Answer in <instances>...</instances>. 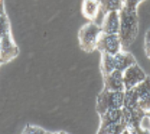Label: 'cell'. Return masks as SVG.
Returning a JSON list of instances; mask_svg holds the SVG:
<instances>
[{"label":"cell","instance_id":"obj_26","mask_svg":"<svg viewBox=\"0 0 150 134\" xmlns=\"http://www.w3.org/2000/svg\"><path fill=\"white\" fill-rule=\"evenodd\" d=\"M46 134H52V133H51V132H48V131H47V133H46Z\"/></svg>","mask_w":150,"mask_h":134},{"label":"cell","instance_id":"obj_19","mask_svg":"<svg viewBox=\"0 0 150 134\" xmlns=\"http://www.w3.org/2000/svg\"><path fill=\"white\" fill-rule=\"evenodd\" d=\"M143 0H124V2H123L124 5H123V7L129 11H137V6Z\"/></svg>","mask_w":150,"mask_h":134},{"label":"cell","instance_id":"obj_22","mask_svg":"<svg viewBox=\"0 0 150 134\" xmlns=\"http://www.w3.org/2000/svg\"><path fill=\"white\" fill-rule=\"evenodd\" d=\"M135 134H150V130H144V129H141L139 127Z\"/></svg>","mask_w":150,"mask_h":134},{"label":"cell","instance_id":"obj_14","mask_svg":"<svg viewBox=\"0 0 150 134\" xmlns=\"http://www.w3.org/2000/svg\"><path fill=\"white\" fill-rule=\"evenodd\" d=\"M123 107L129 109V110H135L139 108L138 105V96L135 91V88H131L124 91V103Z\"/></svg>","mask_w":150,"mask_h":134},{"label":"cell","instance_id":"obj_1","mask_svg":"<svg viewBox=\"0 0 150 134\" xmlns=\"http://www.w3.org/2000/svg\"><path fill=\"white\" fill-rule=\"evenodd\" d=\"M120 27L118 36L122 50H127L136 39L139 31V19L137 11H129L124 7L119 11Z\"/></svg>","mask_w":150,"mask_h":134},{"label":"cell","instance_id":"obj_29","mask_svg":"<svg viewBox=\"0 0 150 134\" xmlns=\"http://www.w3.org/2000/svg\"><path fill=\"white\" fill-rule=\"evenodd\" d=\"M0 64H1V62H0Z\"/></svg>","mask_w":150,"mask_h":134},{"label":"cell","instance_id":"obj_12","mask_svg":"<svg viewBox=\"0 0 150 134\" xmlns=\"http://www.w3.org/2000/svg\"><path fill=\"white\" fill-rule=\"evenodd\" d=\"M111 123H122L123 124V114L122 108L120 109H110L104 112L100 115V126Z\"/></svg>","mask_w":150,"mask_h":134},{"label":"cell","instance_id":"obj_28","mask_svg":"<svg viewBox=\"0 0 150 134\" xmlns=\"http://www.w3.org/2000/svg\"><path fill=\"white\" fill-rule=\"evenodd\" d=\"M122 1H123V2H124V0H122Z\"/></svg>","mask_w":150,"mask_h":134},{"label":"cell","instance_id":"obj_16","mask_svg":"<svg viewBox=\"0 0 150 134\" xmlns=\"http://www.w3.org/2000/svg\"><path fill=\"white\" fill-rule=\"evenodd\" d=\"M100 70L102 75L110 74L115 70L114 65V58L112 55L106 54V53H101V62H100Z\"/></svg>","mask_w":150,"mask_h":134},{"label":"cell","instance_id":"obj_4","mask_svg":"<svg viewBox=\"0 0 150 134\" xmlns=\"http://www.w3.org/2000/svg\"><path fill=\"white\" fill-rule=\"evenodd\" d=\"M96 49L101 53H106L114 56L122 50L121 42H120L118 34H106L101 33L97 41Z\"/></svg>","mask_w":150,"mask_h":134},{"label":"cell","instance_id":"obj_30","mask_svg":"<svg viewBox=\"0 0 150 134\" xmlns=\"http://www.w3.org/2000/svg\"><path fill=\"white\" fill-rule=\"evenodd\" d=\"M99 1H100V0H99Z\"/></svg>","mask_w":150,"mask_h":134},{"label":"cell","instance_id":"obj_6","mask_svg":"<svg viewBox=\"0 0 150 134\" xmlns=\"http://www.w3.org/2000/svg\"><path fill=\"white\" fill-rule=\"evenodd\" d=\"M19 53V48L14 42L12 35L0 39V62L7 63L16 57Z\"/></svg>","mask_w":150,"mask_h":134},{"label":"cell","instance_id":"obj_8","mask_svg":"<svg viewBox=\"0 0 150 134\" xmlns=\"http://www.w3.org/2000/svg\"><path fill=\"white\" fill-rule=\"evenodd\" d=\"M135 88L138 96V105L145 112L150 110V77L147 76L144 81L139 83Z\"/></svg>","mask_w":150,"mask_h":134},{"label":"cell","instance_id":"obj_7","mask_svg":"<svg viewBox=\"0 0 150 134\" xmlns=\"http://www.w3.org/2000/svg\"><path fill=\"white\" fill-rule=\"evenodd\" d=\"M103 82H104L103 90H107V91H118V92L125 91L124 82H123V73L121 71L114 70L110 74L104 75Z\"/></svg>","mask_w":150,"mask_h":134},{"label":"cell","instance_id":"obj_5","mask_svg":"<svg viewBox=\"0 0 150 134\" xmlns=\"http://www.w3.org/2000/svg\"><path fill=\"white\" fill-rule=\"evenodd\" d=\"M147 75L145 72L140 68L138 65L134 64L132 66L128 67L123 72V82H124L125 90L131 89L136 87L139 83L146 79Z\"/></svg>","mask_w":150,"mask_h":134},{"label":"cell","instance_id":"obj_21","mask_svg":"<svg viewBox=\"0 0 150 134\" xmlns=\"http://www.w3.org/2000/svg\"><path fill=\"white\" fill-rule=\"evenodd\" d=\"M140 128L144 129V130H150V120L146 115L142 118L141 122H140Z\"/></svg>","mask_w":150,"mask_h":134},{"label":"cell","instance_id":"obj_2","mask_svg":"<svg viewBox=\"0 0 150 134\" xmlns=\"http://www.w3.org/2000/svg\"><path fill=\"white\" fill-rule=\"evenodd\" d=\"M101 33V26L94 22H89L82 26L78 32V39L81 49L85 52H92L93 50H95Z\"/></svg>","mask_w":150,"mask_h":134},{"label":"cell","instance_id":"obj_24","mask_svg":"<svg viewBox=\"0 0 150 134\" xmlns=\"http://www.w3.org/2000/svg\"><path fill=\"white\" fill-rule=\"evenodd\" d=\"M122 134H131V133H130L129 131H127L126 129H125V130H124V131H123V132H122Z\"/></svg>","mask_w":150,"mask_h":134},{"label":"cell","instance_id":"obj_27","mask_svg":"<svg viewBox=\"0 0 150 134\" xmlns=\"http://www.w3.org/2000/svg\"><path fill=\"white\" fill-rule=\"evenodd\" d=\"M0 3H2V0H0Z\"/></svg>","mask_w":150,"mask_h":134},{"label":"cell","instance_id":"obj_3","mask_svg":"<svg viewBox=\"0 0 150 134\" xmlns=\"http://www.w3.org/2000/svg\"><path fill=\"white\" fill-rule=\"evenodd\" d=\"M124 103V92L102 90L97 96L96 110L99 116L110 109H120Z\"/></svg>","mask_w":150,"mask_h":134},{"label":"cell","instance_id":"obj_15","mask_svg":"<svg viewBox=\"0 0 150 134\" xmlns=\"http://www.w3.org/2000/svg\"><path fill=\"white\" fill-rule=\"evenodd\" d=\"M11 35V28L7 17L5 10H4L3 2L0 3V39Z\"/></svg>","mask_w":150,"mask_h":134},{"label":"cell","instance_id":"obj_10","mask_svg":"<svg viewBox=\"0 0 150 134\" xmlns=\"http://www.w3.org/2000/svg\"><path fill=\"white\" fill-rule=\"evenodd\" d=\"M114 58V65L115 70L121 71L122 73L127 69L128 67L136 64V59L129 51L127 50H121L117 54L113 56Z\"/></svg>","mask_w":150,"mask_h":134},{"label":"cell","instance_id":"obj_13","mask_svg":"<svg viewBox=\"0 0 150 134\" xmlns=\"http://www.w3.org/2000/svg\"><path fill=\"white\" fill-rule=\"evenodd\" d=\"M122 0H100V11L104 16L112 11L119 12L123 8Z\"/></svg>","mask_w":150,"mask_h":134},{"label":"cell","instance_id":"obj_11","mask_svg":"<svg viewBox=\"0 0 150 134\" xmlns=\"http://www.w3.org/2000/svg\"><path fill=\"white\" fill-rule=\"evenodd\" d=\"M100 11L99 0H83L82 2V14L87 19L94 20Z\"/></svg>","mask_w":150,"mask_h":134},{"label":"cell","instance_id":"obj_23","mask_svg":"<svg viewBox=\"0 0 150 134\" xmlns=\"http://www.w3.org/2000/svg\"><path fill=\"white\" fill-rule=\"evenodd\" d=\"M52 134H67L66 132H64V131H58V132H54Z\"/></svg>","mask_w":150,"mask_h":134},{"label":"cell","instance_id":"obj_25","mask_svg":"<svg viewBox=\"0 0 150 134\" xmlns=\"http://www.w3.org/2000/svg\"><path fill=\"white\" fill-rule=\"evenodd\" d=\"M146 116L149 118V120H150V110H149L148 112H146Z\"/></svg>","mask_w":150,"mask_h":134},{"label":"cell","instance_id":"obj_9","mask_svg":"<svg viewBox=\"0 0 150 134\" xmlns=\"http://www.w3.org/2000/svg\"><path fill=\"white\" fill-rule=\"evenodd\" d=\"M120 27V17L118 11H112L107 13L103 18L101 24L102 33L106 34H118Z\"/></svg>","mask_w":150,"mask_h":134},{"label":"cell","instance_id":"obj_18","mask_svg":"<svg viewBox=\"0 0 150 134\" xmlns=\"http://www.w3.org/2000/svg\"><path fill=\"white\" fill-rule=\"evenodd\" d=\"M47 131H45L43 128L38 127V126L27 125L23 131V134H46Z\"/></svg>","mask_w":150,"mask_h":134},{"label":"cell","instance_id":"obj_20","mask_svg":"<svg viewBox=\"0 0 150 134\" xmlns=\"http://www.w3.org/2000/svg\"><path fill=\"white\" fill-rule=\"evenodd\" d=\"M144 48H145V53H146L147 57L150 58V29L145 34L144 38Z\"/></svg>","mask_w":150,"mask_h":134},{"label":"cell","instance_id":"obj_17","mask_svg":"<svg viewBox=\"0 0 150 134\" xmlns=\"http://www.w3.org/2000/svg\"><path fill=\"white\" fill-rule=\"evenodd\" d=\"M125 130V125L122 123H111L101 125L97 134H122Z\"/></svg>","mask_w":150,"mask_h":134}]
</instances>
